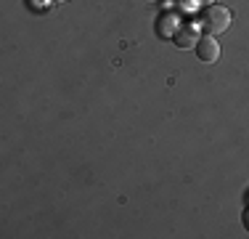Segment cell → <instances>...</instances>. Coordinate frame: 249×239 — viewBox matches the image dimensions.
<instances>
[{"label":"cell","mask_w":249,"mask_h":239,"mask_svg":"<svg viewBox=\"0 0 249 239\" xmlns=\"http://www.w3.org/2000/svg\"><path fill=\"white\" fill-rule=\"evenodd\" d=\"M196 56L204 64H215L220 59V43L215 40V35H199L196 40Z\"/></svg>","instance_id":"2"},{"label":"cell","mask_w":249,"mask_h":239,"mask_svg":"<svg viewBox=\"0 0 249 239\" xmlns=\"http://www.w3.org/2000/svg\"><path fill=\"white\" fill-rule=\"evenodd\" d=\"M173 40H175L178 48H196L199 32H196V27H194V24H183V27L175 32Z\"/></svg>","instance_id":"4"},{"label":"cell","mask_w":249,"mask_h":239,"mask_svg":"<svg viewBox=\"0 0 249 239\" xmlns=\"http://www.w3.org/2000/svg\"><path fill=\"white\" fill-rule=\"evenodd\" d=\"M51 3H53V0H27V5H29L32 11H45Z\"/></svg>","instance_id":"5"},{"label":"cell","mask_w":249,"mask_h":239,"mask_svg":"<svg viewBox=\"0 0 249 239\" xmlns=\"http://www.w3.org/2000/svg\"><path fill=\"white\" fill-rule=\"evenodd\" d=\"M201 24H204L207 35H220L231 27V11L212 3V5H207L204 14H201Z\"/></svg>","instance_id":"1"},{"label":"cell","mask_w":249,"mask_h":239,"mask_svg":"<svg viewBox=\"0 0 249 239\" xmlns=\"http://www.w3.org/2000/svg\"><path fill=\"white\" fill-rule=\"evenodd\" d=\"M241 220H244V229L249 231V207H247V210H244V218H241Z\"/></svg>","instance_id":"6"},{"label":"cell","mask_w":249,"mask_h":239,"mask_svg":"<svg viewBox=\"0 0 249 239\" xmlns=\"http://www.w3.org/2000/svg\"><path fill=\"white\" fill-rule=\"evenodd\" d=\"M183 27L180 16L175 14V11H167V14H162L157 19V35L159 38H175V32Z\"/></svg>","instance_id":"3"},{"label":"cell","mask_w":249,"mask_h":239,"mask_svg":"<svg viewBox=\"0 0 249 239\" xmlns=\"http://www.w3.org/2000/svg\"><path fill=\"white\" fill-rule=\"evenodd\" d=\"M199 3H204V5H212V3H215V0H199Z\"/></svg>","instance_id":"7"},{"label":"cell","mask_w":249,"mask_h":239,"mask_svg":"<svg viewBox=\"0 0 249 239\" xmlns=\"http://www.w3.org/2000/svg\"><path fill=\"white\" fill-rule=\"evenodd\" d=\"M53 3H64V0H53Z\"/></svg>","instance_id":"8"}]
</instances>
